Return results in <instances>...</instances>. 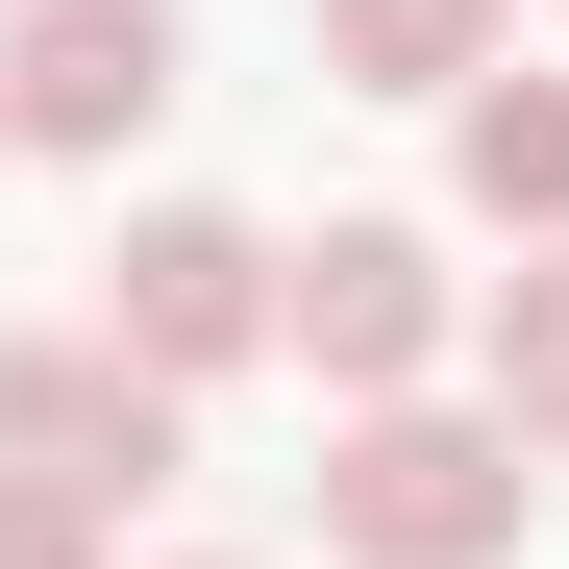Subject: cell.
I'll use <instances>...</instances> for the list:
<instances>
[{
	"label": "cell",
	"mask_w": 569,
	"mask_h": 569,
	"mask_svg": "<svg viewBox=\"0 0 569 569\" xmlns=\"http://www.w3.org/2000/svg\"><path fill=\"white\" fill-rule=\"evenodd\" d=\"M470 371H496V421H520V446H569V248H520V272H496Z\"/></svg>",
	"instance_id": "obj_8"
},
{
	"label": "cell",
	"mask_w": 569,
	"mask_h": 569,
	"mask_svg": "<svg viewBox=\"0 0 569 569\" xmlns=\"http://www.w3.org/2000/svg\"><path fill=\"white\" fill-rule=\"evenodd\" d=\"M100 347L149 371V397H199V371H248V347H272V248H248L223 199H149V223L100 248Z\"/></svg>",
	"instance_id": "obj_2"
},
{
	"label": "cell",
	"mask_w": 569,
	"mask_h": 569,
	"mask_svg": "<svg viewBox=\"0 0 569 569\" xmlns=\"http://www.w3.org/2000/svg\"><path fill=\"white\" fill-rule=\"evenodd\" d=\"M173 100V0H0V149H124Z\"/></svg>",
	"instance_id": "obj_4"
},
{
	"label": "cell",
	"mask_w": 569,
	"mask_h": 569,
	"mask_svg": "<svg viewBox=\"0 0 569 569\" xmlns=\"http://www.w3.org/2000/svg\"><path fill=\"white\" fill-rule=\"evenodd\" d=\"M446 149H470V223L569 248V74H470V100H446Z\"/></svg>",
	"instance_id": "obj_6"
},
{
	"label": "cell",
	"mask_w": 569,
	"mask_h": 569,
	"mask_svg": "<svg viewBox=\"0 0 569 569\" xmlns=\"http://www.w3.org/2000/svg\"><path fill=\"white\" fill-rule=\"evenodd\" d=\"M496 26H520V0H322V74H347V100H470Z\"/></svg>",
	"instance_id": "obj_7"
},
{
	"label": "cell",
	"mask_w": 569,
	"mask_h": 569,
	"mask_svg": "<svg viewBox=\"0 0 569 569\" xmlns=\"http://www.w3.org/2000/svg\"><path fill=\"white\" fill-rule=\"evenodd\" d=\"M0 569H124V520L74 496V470H0Z\"/></svg>",
	"instance_id": "obj_9"
},
{
	"label": "cell",
	"mask_w": 569,
	"mask_h": 569,
	"mask_svg": "<svg viewBox=\"0 0 569 569\" xmlns=\"http://www.w3.org/2000/svg\"><path fill=\"white\" fill-rule=\"evenodd\" d=\"M272 347H298L322 397H421V371H446V248H421V223H322V248H272Z\"/></svg>",
	"instance_id": "obj_3"
},
{
	"label": "cell",
	"mask_w": 569,
	"mask_h": 569,
	"mask_svg": "<svg viewBox=\"0 0 569 569\" xmlns=\"http://www.w3.org/2000/svg\"><path fill=\"white\" fill-rule=\"evenodd\" d=\"M0 470H74V496L124 520L149 470H173V397H149L100 322H50V347H0Z\"/></svg>",
	"instance_id": "obj_5"
},
{
	"label": "cell",
	"mask_w": 569,
	"mask_h": 569,
	"mask_svg": "<svg viewBox=\"0 0 569 569\" xmlns=\"http://www.w3.org/2000/svg\"><path fill=\"white\" fill-rule=\"evenodd\" d=\"M520 520H545V446L496 397H371L322 446V545L347 569H520Z\"/></svg>",
	"instance_id": "obj_1"
}]
</instances>
